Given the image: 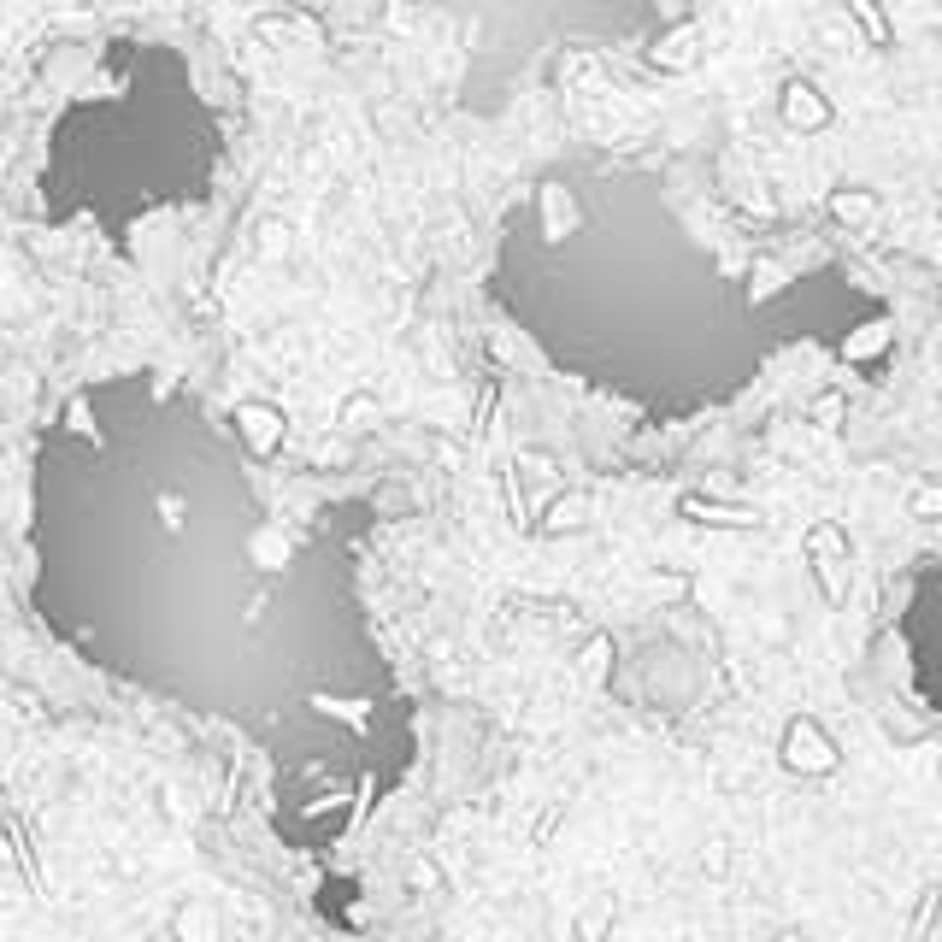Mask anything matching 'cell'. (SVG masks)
Here are the masks:
<instances>
[{
	"mask_svg": "<svg viewBox=\"0 0 942 942\" xmlns=\"http://www.w3.org/2000/svg\"><path fill=\"white\" fill-rule=\"evenodd\" d=\"M354 519L271 484L188 389L89 377L30 448V607L89 672L342 783L407 743Z\"/></svg>",
	"mask_w": 942,
	"mask_h": 942,
	"instance_id": "cell-1",
	"label": "cell"
},
{
	"mask_svg": "<svg viewBox=\"0 0 942 942\" xmlns=\"http://www.w3.org/2000/svg\"><path fill=\"white\" fill-rule=\"evenodd\" d=\"M371 7L436 12L466 24L489 47H542V42H613L648 12V0H371Z\"/></svg>",
	"mask_w": 942,
	"mask_h": 942,
	"instance_id": "cell-2",
	"label": "cell"
},
{
	"mask_svg": "<svg viewBox=\"0 0 942 942\" xmlns=\"http://www.w3.org/2000/svg\"><path fill=\"white\" fill-rule=\"evenodd\" d=\"M783 760H790L795 772H808V778L836 772V743H831V730L819 725V718H795L790 736H783Z\"/></svg>",
	"mask_w": 942,
	"mask_h": 942,
	"instance_id": "cell-3",
	"label": "cell"
},
{
	"mask_svg": "<svg viewBox=\"0 0 942 942\" xmlns=\"http://www.w3.org/2000/svg\"><path fill=\"white\" fill-rule=\"evenodd\" d=\"M783 124H790V130H825L831 124V100L819 95L808 77L783 83Z\"/></svg>",
	"mask_w": 942,
	"mask_h": 942,
	"instance_id": "cell-4",
	"label": "cell"
},
{
	"mask_svg": "<svg viewBox=\"0 0 942 942\" xmlns=\"http://www.w3.org/2000/svg\"><path fill=\"white\" fill-rule=\"evenodd\" d=\"M831 218H836V225H848V230L878 225V218H884L878 188H831Z\"/></svg>",
	"mask_w": 942,
	"mask_h": 942,
	"instance_id": "cell-5",
	"label": "cell"
},
{
	"mask_svg": "<svg viewBox=\"0 0 942 942\" xmlns=\"http://www.w3.org/2000/svg\"><path fill=\"white\" fill-rule=\"evenodd\" d=\"M843 12H848V24L860 30V36H866L871 47H884V42H889V19L878 12V0H843Z\"/></svg>",
	"mask_w": 942,
	"mask_h": 942,
	"instance_id": "cell-6",
	"label": "cell"
},
{
	"mask_svg": "<svg viewBox=\"0 0 942 942\" xmlns=\"http://www.w3.org/2000/svg\"><path fill=\"white\" fill-rule=\"evenodd\" d=\"M884 348H889V324H866L860 336H848V342H843L848 366H871V359H878Z\"/></svg>",
	"mask_w": 942,
	"mask_h": 942,
	"instance_id": "cell-7",
	"label": "cell"
},
{
	"mask_svg": "<svg viewBox=\"0 0 942 942\" xmlns=\"http://www.w3.org/2000/svg\"><path fill=\"white\" fill-rule=\"evenodd\" d=\"M936 913H942V884H924L913 919H907V936H931L936 931Z\"/></svg>",
	"mask_w": 942,
	"mask_h": 942,
	"instance_id": "cell-8",
	"label": "cell"
},
{
	"mask_svg": "<svg viewBox=\"0 0 942 942\" xmlns=\"http://www.w3.org/2000/svg\"><path fill=\"white\" fill-rule=\"evenodd\" d=\"M907 519L936 524L942 519V484H913V489H907Z\"/></svg>",
	"mask_w": 942,
	"mask_h": 942,
	"instance_id": "cell-9",
	"label": "cell"
},
{
	"mask_svg": "<svg viewBox=\"0 0 942 942\" xmlns=\"http://www.w3.org/2000/svg\"><path fill=\"white\" fill-rule=\"evenodd\" d=\"M843 413H848V401L836 396V389H831V396H819V401H813V419H819V431H836V424H843Z\"/></svg>",
	"mask_w": 942,
	"mask_h": 942,
	"instance_id": "cell-10",
	"label": "cell"
},
{
	"mask_svg": "<svg viewBox=\"0 0 942 942\" xmlns=\"http://www.w3.org/2000/svg\"><path fill=\"white\" fill-rule=\"evenodd\" d=\"M819 42H831V47H854V42H860V30H854V24H819Z\"/></svg>",
	"mask_w": 942,
	"mask_h": 942,
	"instance_id": "cell-11",
	"label": "cell"
}]
</instances>
